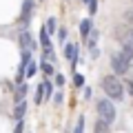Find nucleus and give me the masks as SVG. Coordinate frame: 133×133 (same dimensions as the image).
<instances>
[{
	"mask_svg": "<svg viewBox=\"0 0 133 133\" xmlns=\"http://www.w3.org/2000/svg\"><path fill=\"white\" fill-rule=\"evenodd\" d=\"M100 84H102V91L107 93L109 100H115V102L124 100V87H122V82H120L115 76H104Z\"/></svg>",
	"mask_w": 133,
	"mask_h": 133,
	"instance_id": "1",
	"label": "nucleus"
},
{
	"mask_svg": "<svg viewBox=\"0 0 133 133\" xmlns=\"http://www.w3.org/2000/svg\"><path fill=\"white\" fill-rule=\"evenodd\" d=\"M95 109H98V118H100V120H104V122L113 124V120H115V107H113V100H109V98L98 100V102H95Z\"/></svg>",
	"mask_w": 133,
	"mask_h": 133,
	"instance_id": "2",
	"label": "nucleus"
},
{
	"mask_svg": "<svg viewBox=\"0 0 133 133\" xmlns=\"http://www.w3.org/2000/svg\"><path fill=\"white\" fill-rule=\"evenodd\" d=\"M129 66H131V62L124 58V53H122V51L115 53V56L111 58V69H113L115 76H124V73L129 71Z\"/></svg>",
	"mask_w": 133,
	"mask_h": 133,
	"instance_id": "3",
	"label": "nucleus"
},
{
	"mask_svg": "<svg viewBox=\"0 0 133 133\" xmlns=\"http://www.w3.org/2000/svg\"><path fill=\"white\" fill-rule=\"evenodd\" d=\"M18 40H20V47H22V49H29V51L36 49V42H33V38H31V33H29V31H22L18 36Z\"/></svg>",
	"mask_w": 133,
	"mask_h": 133,
	"instance_id": "4",
	"label": "nucleus"
},
{
	"mask_svg": "<svg viewBox=\"0 0 133 133\" xmlns=\"http://www.w3.org/2000/svg\"><path fill=\"white\" fill-rule=\"evenodd\" d=\"M78 53H80L78 44H66V47H64V56H66V60H71V64L78 62Z\"/></svg>",
	"mask_w": 133,
	"mask_h": 133,
	"instance_id": "5",
	"label": "nucleus"
},
{
	"mask_svg": "<svg viewBox=\"0 0 133 133\" xmlns=\"http://www.w3.org/2000/svg\"><path fill=\"white\" fill-rule=\"evenodd\" d=\"M31 9H33V2H31V0H24V5H22V24H24V27L29 24V18H31Z\"/></svg>",
	"mask_w": 133,
	"mask_h": 133,
	"instance_id": "6",
	"label": "nucleus"
},
{
	"mask_svg": "<svg viewBox=\"0 0 133 133\" xmlns=\"http://www.w3.org/2000/svg\"><path fill=\"white\" fill-rule=\"evenodd\" d=\"M29 93V87L27 84H18L16 87V93H14V100H16V104L18 102H24V95Z\"/></svg>",
	"mask_w": 133,
	"mask_h": 133,
	"instance_id": "7",
	"label": "nucleus"
},
{
	"mask_svg": "<svg viewBox=\"0 0 133 133\" xmlns=\"http://www.w3.org/2000/svg\"><path fill=\"white\" fill-rule=\"evenodd\" d=\"M91 31H93V22H91L89 18L82 20V22H80V33H82V38H89Z\"/></svg>",
	"mask_w": 133,
	"mask_h": 133,
	"instance_id": "8",
	"label": "nucleus"
},
{
	"mask_svg": "<svg viewBox=\"0 0 133 133\" xmlns=\"http://www.w3.org/2000/svg\"><path fill=\"white\" fill-rule=\"evenodd\" d=\"M24 113H27V102H18V104H16V109H14V118L20 122V120L24 118Z\"/></svg>",
	"mask_w": 133,
	"mask_h": 133,
	"instance_id": "9",
	"label": "nucleus"
},
{
	"mask_svg": "<svg viewBox=\"0 0 133 133\" xmlns=\"http://www.w3.org/2000/svg\"><path fill=\"white\" fill-rule=\"evenodd\" d=\"M40 87H42V95H44V100H49L53 95V84L49 80H44V82H40Z\"/></svg>",
	"mask_w": 133,
	"mask_h": 133,
	"instance_id": "10",
	"label": "nucleus"
},
{
	"mask_svg": "<svg viewBox=\"0 0 133 133\" xmlns=\"http://www.w3.org/2000/svg\"><path fill=\"white\" fill-rule=\"evenodd\" d=\"M93 133H109V122H104V120H95V129Z\"/></svg>",
	"mask_w": 133,
	"mask_h": 133,
	"instance_id": "11",
	"label": "nucleus"
},
{
	"mask_svg": "<svg viewBox=\"0 0 133 133\" xmlns=\"http://www.w3.org/2000/svg\"><path fill=\"white\" fill-rule=\"evenodd\" d=\"M40 42H42V49H51V40H49L47 29H40Z\"/></svg>",
	"mask_w": 133,
	"mask_h": 133,
	"instance_id": "12",
	"label": "nucleus"
},
{
	"mask_svg": "<svg viewBox=\"0 0 133 133\" xmlns=\"http://www.w3.org/2000/svg\"><path fill=\"white\" fill-rule=\"evenodd\" d=\"M44 29H47L49 33L58 31V20H56V18H49V20H47V27H44Z\"/></svg>",
	"mask_w": 133,
	"mask_h": 133,
	"instance_id": "13",
	"label": "nucleus"
},
{
	"mask_svg": "<svg viewBox=\"0 0 133 133\" xmlns=\"http://www.w3.org/2000/svg\"><path fill=\"white\" fill-rule=\"evenodd\" d=\"M40 69H42V73H47V76H53V64L51 62H40Z\"/></svg>",
	"mask_w": 133,
	"mask_h": 133,
	"instance_id": "14",
	"label": "nucleus"
},
{
	"mask_svg": "<svg viewBox=\"0 0 133 133\" xmlns=\"http://www.w3.org/2000/svg\"><path fill=\"white\" fill-rule=\"evenodd\" d=\"M73 133H84V115L78 118V124H76V129H73Z\"/></svg>",
	"mask_w": 133,
	"mask_h": 133,
	"instance_id": "15",
	"label": "nucleus"
},
{
	"mask_svg": "<svg viewBox=\"0 0 133 133\" xmlns=\"http://www.w3.org/2000/svg\"><path fill=\"white\" fill-rule=\"evenodd\" d=\"M73 84L80 89V87H84V76H80V73H73Z\"/></svg>",
	"mask_w": 133,
	"mask_h": 133,
	"instance_id": "16",
	"label": "nucleus"
},
{
	"mask_svg": "<svg viewBox=\"0 0 133 133\" xmlns=\"http://www.w3.org/2000/svg\"><path fill=\"white\" fill-rule=\"evenodd\" d=\"M98 36H100L98 29H93V31L89 33V49H91V47H95V40H98Z\"/></svg>",
	"mask_w": 133,
	"mask_h": 133,
	"instance_id": "17",
	"label": "nucleus"
},
{
	"mask_svg": "<svg viewBox=\"0 0 133 133\" xmlns=\"http://www.w3.org/2000/svg\"><path fill=\"white\" fill-rule=\"evenodd\" d=\"M36 71H38V66H36V64L31 62V64L27 66V78H33V76H36Z\"/></svg>",
	"mask_w": 133,
	"mask_h": 133,
	"instance_id": "18",
	"label": "nucleus"
},
{
	"mask_svg": "<svg viewBox=\"0 0 133 133\" xmlns=\"http://www.w3.org/2000/svg\"><path fill=\"white\" fill-rule=\"evenodd\" d=\"M124 20H127V24L133 29V11H127V16H124Z\"/></svg>",
	"mask_w": 133,
	"mask_h": 133,
	"instance_id": "19",
	"label": "nucleus"
},
{
	"mask_svg": "<svg viewBox=\"0 0 133 133\" xmlns=\"http://www.w3.org/2000/svg\"><path fill=\"white\" fill-rule=\"evenodd\" d=\"M89 11H91V14L98 11V0H89Z\"/></svg>",
	"mask_w": 133,
	"mask_h": 133,
	"instance_id": "20",
	"label": "nucleus"
},
{
	"mask_svg": "<svg viewBox=\"0 0 133 133\" xmlns=\"http://www.w3.org/2000/svg\"><path fill=\"white\" fill-rule=\"evenodd\" d=\"M56 84H58V87L64 84V76H62V73H56Z\"/></svg>",
	"mask_w": 133,
	"mask_h": 133,
	"instance_id": "21",
	"label": "nucleus"
},
{
	"mask_svg": "<svg viewBox=\"0 0 133 133\" xmlns=\"http://www.w3.org/2000/svg\"><path fill=\"white\" fill-rule=\"evenodd\" d=\"M98 56H100L98 47H91V60H98Z\"/></svg>",
	"mask_w": 133,
	"mask_h": 133,
	"instance_id": "22",
	"label": "nucleus"
},
{
	"mask_svg": "<svg viewBox=\"0 0 133 133\" xmlns=\"http://www.w3.org/2000/svg\"><path fill=\"white\" fill-rule=\"evenodd\" d=\"M58 38H60V42L66 38V29H58Z\"/></svg>",
	"mask_w": 133,
	"mask_h": 133,
	"instance_id": "23",
	"label": "nucleus"
},
{
	"mask_svg": "<svg viewBox=\"0 0 133 133\" xmlns=\"http://www.w3.org/2000/svg\"><path fill=\"white\" fill-rule=\"evenodd\" d=\"M22 129H24V122H22V120H20V122L16 124V131H14V133H22Z\"/></svg>",
	"mask_w": 133,
	"mask_h": 133,
	"instance_id": "24",
	"label": "nucleus"
},
{
	"mask_svg": "<svg viewBox=\"0 0 133 133\" xmlns=\"http://www.w3.org/2000/svg\"><path fill=\"white\" fill-rule=\"evenodd\" d=\"M53 102H58V104H60V102H62V93H53Z\"/></svg>",
	"mask_w": 133,
	"mask_h": 133,
	"instance_id": "25",
	"label": "nucleus"
},
{
	"mask_svg": "<svg viewBox=\"0 0 133 133\" xmlns=\"http://www.w3.org/2000/svg\"><path fill=\"white\" fill-rule=\"evenodd\" d=\"M127 44H131V47H133V29H131V33H129V40H127Z\"/></svg>",
	"mask_w": 133,
	"mask_h": 133,
	"instance_id": "26",
	"label": "nucleus"
},
{
	"mask_svg": "<svg viewBox=\"0 0 133 133\" xmlns=\"http://www.w3.org/2000/svg\"><path fill=\"white\" fill-rule=\"evenodd\" d=\"M127 89L131 91V95H133V80H129V82H127Z\"/></svg>",
	"mask_w": 133,
	"mask_h": 133,
	"instance_id": "27",
	"label": "nucleus"
},
{
	"mask_svg": "<svg viewBox=\"0 0 133 133\" xmlns=\"http://www.w3.org/2000/svg\"><path fill=\"white\" fill-rule=\"evenodd\" d=\"M84 2H89V0H84Z\"/></svg>",
	"mask_w": 133,
	"mask_h": 133,
	"instance_id": "28",
	"label": "nucleus"
}]
</instances>
